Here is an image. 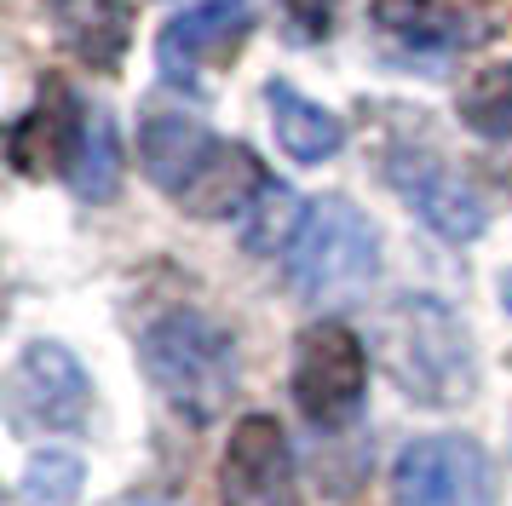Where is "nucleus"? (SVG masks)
I'll return each instance as SVG.
<instances>
[{
    "instance_id": "nucleus-14",
    "label": "nucleus",
    "mask_w": 512,
    "mask_h": 506,
    "mask_svg": "<svg viewBox=\"0 0 512 506\" xmlns=\"http://www.w3.org/2000/svg\"><path fill=\"white\" fill-rule=\"evenodd\" d=\"M265 110H271V133H277L282 156L305 161V167L340 156V144H346L340 115L323 110V104H311L300 87H288V81H265Z\"/></svg>"
},
{
    "instance_id": "nucleus-1",
    "label": "nucleus",
    "mask_w": 512,
    "mask_h": 506,
    "mask_svg": "<svg viewBox=\"0 0 512 506\" xmlns=\"http://www.w3.org/2000/svg\"><path fill=\"white\" fill-rule=\"evenodd\" d=\"M374 357L392 374V386L415 403L455 409L478 391L472 334L466 322L432 294H397L374 317Z\"/></svg>"
},
{
    "instance_id": "nucleus-19",
    "label": "nucleus",
    "mask_w": 512,
    "mask_h": 506,
    "mask_svg": "<svg viewBox=\"0 0 512 506\" xmlns=\"http://www.w3.org/2000/svg\"><path fill=\"white\" fill-rule=\"evenodd\" d=\"M334 12H340V0H282V18L294 29V41H323L334 29Z\"/></svg>"
},
{
    "instance_id": "nucleus-8",
    "label": "nucleus",
    "mask_w": 512,
    "mask_h": 506,
    "mask_svg": "<svg viewBox=\"0 0 512 506\" xmlns=\"http://www.w3.org/2000/svg\"><path fill=\"white\" fill-rule=\"evenodd\" d=\"M386 173H392L397 196L415 207L426 225L438 230L443 242H478L489 225V207L484 196L461 179V173H449L438 156H415V150H397L386 161Z\"/></svg>"
},
{
    "instance_id": "nucleus-3",
    "label": "nucleus",
    "mask_w": 512,
    "mask_h": 506,
    "mask_svg": "<svg viewBox=\"0 0 512 506\" xmlns=\"http://www.w3.org/2000/svg\"><path fill=\"white\" fill-rule=\"evenodd\" d=\"M380 271V230L351 196H323L305 213V230L288 248V282L305 305H346Z\"/></svg>"
},
{
    "instance_id": "nucleus-17",
    "label": "nucleus",
    "mask_w": 512,
    "mask_h": 506,
    "mask_svg": "<svg viewBox=\"0 0 512 506\" xmlns=\"http://www.w3.org/2000/svg\"><path fill=\"white\" fill-rule=\"evenodd\" d=\"M455 110L472 133L484 138H512V64H489L461 87Z\"/></svg>"
},
{
    "instance_id": "nucleus-21",
    "label": "nucleus",
    "mask_w": 512,
    "mask_h": 506,
    "mask_svg": "<svg viewBox=\"0 0 512 506\" xmlns=\"http://www.w3.org/2000/svg\"><path fill=\"white\" fill-rule=\"evenodd\" d=\"M501 305H507V311H512V276H507V282H501Z\"/></svg>"
},
{
    "instance_id": "nucleus-18",
    "label": "nucleus",
    "mask_w": 512,
    "mask_h": 506,
    "mask_svg": "<svg viewBox=\"0 0 512 506\" xmlns=\"http://www.w3.org/2000/svg\"><path fill=\"white\" fill-rule=\"evenodd\" d=\"M81 483H87L81 455H70V449H47V455H35L24 466L18 489H24V501H35V506H70L75 495H81Z\"/></svg>"
},
{
    "instance_id": "nucleus-6",
    "label": "nucleus",
    "mask_w": 512,
    "mask_h": 506,
    "mask_svg": "<svg viewBox=\"0 0 512 506\" xmlns=\"http://www.w3.org/2000/svg\"><path fill=\"white\" fill-rule=\"evenodd\" d=\"M6 403H12V426L18 432H70L87 420L93 409V386H87V368L70 345L58 340H29L24 357L12 363V380H6Z\"/></svg>"
},
{
    "instance_id": "nucleus-2",
    "label": "nucleus",
    "mask_w": 512,
    "mask_h": 506,
    "mask_svg": "<svg viewBox=\"0 0 512 506\" xmlns=\"http://www.w3.org/2000/svg\"><path fill=\"white\" fill-rule=\"evenodd\" d=\"M144 374L190 426H208L236 397V340L202 311H167L139 340Z\"/></svg>"
},
{
    "instance_id": "nucleus-13",
    "label": "nucleus",
    "mask_w": 512,
    "mask_h": 506,
    "mask_svg": "<svg viewBox=\"0 0 512 506\" xmlns=\"http://www.w3.org/2000/svg\"><path fill=\"white\" fill-rule=\"evenodd\" d=\"M265 167H259V156L248 150V144H213L208 167L190 179V190L179 196V207L185 213H196V219H231V213H248L254 207V196L265 190Z\"/></svg>"
},
{
    "instance_id": "nucleus-10",
    "label": "nucleus",
    "mask_w": 512,
    "mask_h": 506,
    "mask_svg": "<svg viewBox=\"0 0 512 506\" xmlns=\"http://www.w3.org/2000/svg\"><path fill=\"white\" fill-rule=\"evenodd\" d=\"M81 121H87V110L75 104L70 92H64V87H47L35 110L12 121V133H6V161H12L24 179L70 173L75 150H81Z\"/></svg>"
},
{
    "instance_id": "nucleus-16",
    "label": "nucleus",
    "mask_w": 512,
    "mask_h": 506,
    "mask_svg": "<svg viewBox=\"0 0 512 506\" xmlns=\"http://www.w3.org/2000/svg\"><path fill=\"white\" fill-rule=\"evenodd\" d=\"M305 213H311V207H305L288 184H265L254 196V207L242 213V248L248 253H288L294 236L305 230Z\"/></svg>"
},
{
    "instance_id": "nucleus-11",
    "label": "nucleus",
    "mask_w": 512,
    "mask_h": 506,
    "mask_svg": "<svg viewBox=\"0 0 512 506\" xmlns=\"http://www.w3.org/2000/svg\"><path fill=\"white\" fill-rule=\"evenodd\" d=\"M213 144L219 138L202 127V121H190V115H173V110H150L139 127V161L144 173H150V184L156 190H167L173 202L190 190V179L208 167Z\"/></svg>"
},
{
    "instance_id": "nucleus-5",
    "label": "nucleus",
    "mask_w": 512,
    "mask_h": 506,
    "mask_svg": "<svg viewBox=\"0 0 512 506\" xmlns=\"http://www.w3.org/2000/svg\"><path fill=\"white\" fill-rule=\"evenodd\" d=\"M397 506H495V466L472 437H415L392 466Z\"/></svg>"
},
{
    "instance_id": "nucleus-20",
    "label": "nucleus",
    "mask_w": 512,
    "mask_h": 506,
    "mask_svg": "<svg viewBox=\"0 0 512 506\" xmlns=\"http://www.w3.org/2000/svg\"><path fill=\"white\" fill-rule=\"evenodd\" d=\"M110 506H179V501H167V495H127V501H110Z\"/></svg>"
},
{
    "instance_id": "nucleus-9",
    "label": "nucleus",
    "mask_w": 512,
    "mask_h": 506,
    "mask_svg": "<svg viewBox=\"0 0 512 506\" xmlns=\"http://www.w3.org/2000/svg\"><path fill=\"white\" fill-rule=\"evenodd\" d=\"M225 501L294 506V449L271 414H242L225 443Z\"/></svg>"
},
{
    "instance_id": "nucleus-4",
    "label": "nucleus",
    "mask_w": 512,
    "mask_h": 506,
    "mask_svg": "<svg viewBox=\"0 0 512 506\" xmlns=\"http://www.w3.org/2000/svg\"><path fill=\"white\" fill-rule=\"evenodd\" d=\"M369 391V351L346 322H317L294 351V403L317 426H346Z\"/></svg>"
},
{
    "instance_id": "nucleus-15",
    "label": "nucleus",
    "mask_w": 512,
    "mask_h": 506,
    "mask_svg": "<svg viewBox=\"0 0 512 506\" xmlns=\"http://www.w3.org/2000/svg\"><path fill=\"white\" fill-rule=\"evenodd\" d=\"M70 190L81 202H110L121 190V138L110 110H87L81 121V150L70 161Z\"/></svg>"
},
{
    "instance_id": "nucleus-7",
    "label": "nucleus",
    "mask_w": 512,
    "mask_h": 506,
    "mask_svg": "<svg viewBox=\"0 0 512 506\" xmlns=\"http://www.w3.org/2000/svg\"><path fill=\"white\" fill-rule=\"evenodd\" d=\"M254 29V6L248 0H196L179 18H167L156 35V64L173 87H202V69L236 58V46Z\"/></svg>"
},
{
    "instance_id": "nucleus-12",
    "label": "nucleus",
    "mask_w": 512,
    "mask_h": 506,
    "mask_svg": "<svg viewBox=\"0 0 512 506\" xmlns=\"http://www.w3.org/2000/svg\"><path fill=\"white\" fill-rule=\"evenodd\" d=\"M47 12L58 41L70 46L81 64L110 75L127 58V41H133V6L127 0H52Z\"/></svg>"
}]
</instances>
